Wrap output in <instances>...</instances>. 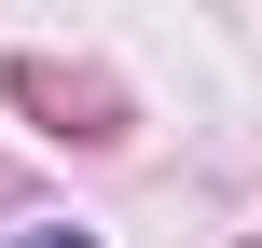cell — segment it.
Wrapping results in <instances>:
<instances>
[{
	"mask_svg": "<svg viewBox=\"0 0 262 248\" xmlns=\"http://www.w3.org/2000/svg\"><path fill=\"white\" fill-rule=\"evenodd\" d=\"M28 248H97V235H28Z\"/></svg>",
	"mask_w": 262,
	"mask_h": 248,
	"instance_id": "obj_1",
	"label": "cell"
}]
</instances>
